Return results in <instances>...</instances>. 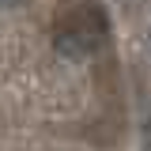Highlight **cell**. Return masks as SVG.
I'll return each instance as SVG.
<instances>
[{
  "instance_id": "1",
  "label": "cell",
  "mask_w": 151,
  "mask_h": 151,
  "mask_svg": "<svg viewBox=\"0 0 151 151\" xmlns=\"http://www.w3.org/2000/svg\"><path fill=\"white\" fill-rule=\"evenodd\" d=\"M94 45H98V38H94L87 27H68V30L57 34V49L64 57H87Z\"/></svg>"
}]
</instances>
